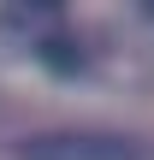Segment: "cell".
Here are the masks:
<instances>
[{"label": "cell", "instance_id": "1", "mask_svg": "<svg viewBox=\"0 0 154 160\" xmlns=\"http://www.w3.org/2000/svg\"><path fill=\"white\" fill-rule=\"evenodd\" d=\"M12 154L18 160H148V148L119 131H42V137H24Z\"/></svg>", "mask_w": 154, "mask_h": 160}]
</instances>
